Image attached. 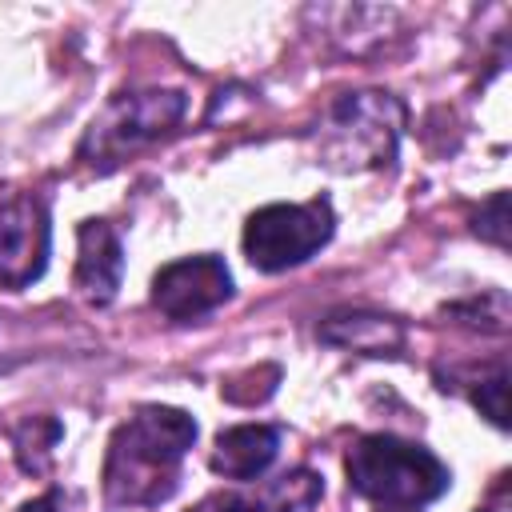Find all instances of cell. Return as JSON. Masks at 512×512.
I'll list each match as a JSON object with an SVG mask.
<instances>
[{
  "mask_svg": "<svg viewBox=\"0 0 512 512\" xmlns=\"http://www.w3.org/2000/svg\"><path fill=\"white\" fill-rule=\"evenodd\" d=\"M196 440V420L180 408L144 404L108 444L104 492L112 504H160L180 480V460Z\"/></svg>",
  "mask_w": 512,
  "mask_h": 512,
  "instance_id": "6da1fadb",
  "label": "cell"
},
{
  "mask_svg": "<svg viewBox=\"0 0 512 512\" xmlns=\"http://www.w3.org/2000/svg\"><path fill=\"white\" fill-rule=\"evenodd\" d=\"M348 484L388 508H416L448 492L452 476L440 456H432L424 444L400 440V436H360L348 448Z\"/></svg>",
  "mask_w": 512,
  "mask_h": 512,
  "instance_id": "7a4b0ae2",
  "label": "cell"
},
{
  "mask_svg": "<svg viewBox=\"0 0 512 512\" xmlns=\"http://www.w3.org/2000/svg\"><path fill=\"white\" fill-rule=\"evenodd\" d=\"M332 236L328 200L308 204H268L256 208L244 224V252L260 272H284L316 256Z\"/></svg>",
  "mask_w": 512,
  "mask_h": 512,
  "instance_id": "3957f363",
  "label": "cell"
},
{
  "mask_svg": "<svg viewBox=\"0 0 512 512\" xmlns=\"http://www.w3.org/2000/svg\"><path fill=\"white\" fill-rule=\"evenodd\" d=\"M184 116V96L180 92H160V88H148V92H120L88 128L84 144H80V156L88 164H100V168H112L124 152H132L136 144L168 132L176 120Z\"/></svg>",
  "mask_w": 512,
  "mask_h": 512,
  "instance_id": "277c9868",
  "label": "cell"
},
{
  "mask_svg": "<svg viewBox=\"0 0 512 512\" xmlns=\"http://www.w3.org/2000/svg\"><path fill=\"white\" fill-rule=\"evenodd\" d=\"M232 296V272L220 256H184L152 276V304L168 320H200Z\"/></svg>",
  "mask_w": 512,
  "mask_h": 512,
  "instance_id": "5b68a950",
  "label": "cell"
},
{
  "mask_svg": "<svg viewBox=\"0 0 512 512\" xmlns=\"http://www.w3.org/2000/svg\"><path fill=\"white\" fill-rule=\"evenodd\" d=\"M332 128L340 140V164H384L396 152L400 108L384 92H356L336 104Z\"/></svg>",
  "mask_w": 512,
  "mask_h": 512,
  "instance_id": "8992f818",
  "label": "cell"
},
{
  "mask_svg": "<svg viewBox=\"0 0 512 512\" xmlns=\"http://www.w3.org/2000/svg\"><path fill=\"white\" fill-rule=\"evenodd\" d=\"M48 212L36 196H16L0 204V280L8 288H28L48 264Z\"/></svg>",
  "mask_w": 512,
  "mask_h": 512,
  "instance_id": "52a82bcc",
  "label": "cell"
},
{
  "mask_svg": "<svg viewBox=\"0 0 512 512\" xmlns=\"http://www.w3.org/2000/svg\"><path fill=\"white\" fill-rule=\"evenodd\" d=\"M76 292L88 304H108L124 276V248L104 220H84L76 232Z\"/></svg>",
  "mask_w": 512,
  "mask_h": 512,
  "instance_id": "ba28073f",
  "label": "cell"
},
{
  "mask_svg": "<svg viewBox=\"0 0 512 512\" xmlns=\"http://www.w3.org/2000/svg\"><path fill=\"white\" fill-rule=\"evenodd\" d=\"M276 452H280V432L276 428H268V424H236V428L216 436L212 472H220L228 480H256L260 472H268Z\"/></svg>",
  "mask_w": 512,
  "mask_h": 512,
  "instance_id": "9c48e42d",
  "label": "cell"
},
{
  "mask_svg": "<svg viewBox=\"0 0 512 512\" xmlns=\"http://www.w3.org/2000/svg\"><path fill=\"white\" fill-rule=\"evenodd\" d=\"M320 336L328 344H344V348L368 352V356H392L404 344V328L396 320H388V316H364V312L332 316L328 324H320Z\"/></svg>",
  "mask_w": 512,
  "mask_h": 512,
  "instance_id": "30bf717a",
  "label": "cell"
},
{
  "mask_svg": "<svg viewBox=\"0 0 512 512\" xmlns=\"http://www.w3.org/2000/svg\"><path fill=\"white\" fill-rule=\"evenodd\" d=\"M60 440V424L52 416H32L16 428V460L24 472H40L48 464L52 444Z\"/></svg>",
  "mask_w": 512,
  "mask_h": 512,
  "instance_id": "8fae6325",
  "label": "cell"
},
{
  "mask_svg": "<svg viewBox=\"0 0 512 512\" xmlns=\"http://www.w3.org/2000/svg\"><path fill=\"white\" fill-rule=\"evenodd\" d=\"M504 372H496L492 380H484L476 392H472V400H476V408L496 424V428H504Z\"/></svg>",
  "mask_w": 512,
  "mask_h": 512,
  "instance_id": "7c38bea8",
  "label": "cell"
},
{
  "mask_svg": "<svg viewBox=\"0 0 512 512\" xmlns=\"http://www.w3.org/2000/svg\"><path fill=\"white\" fill-rule=\"evenodd\" d=\"M488 224H480L476 232L480 236H488V240H496V244H504V192H496L492 200H488Z\"/></svg>",
  "mask_w": 512,
  "mask_h": 512,
  "instance_id": "4fadbf2b",
  "label": "cell"
},
{
  "mask_svg": "<svg viewBox=\"0 0 512 512\" xmlns=\"http://www.w3.org/2000/svg\"><path fill=\"white\" fill-rule=\"evenodd\" d=\"M20 512H60V500L56 496H36V500L20 504Z\"/></svg>",
  "mask_w": 512,
  "mask_h": 512,
  "instance_id": "5bb4252c",
  "label": "cell"
}]
</instances>
